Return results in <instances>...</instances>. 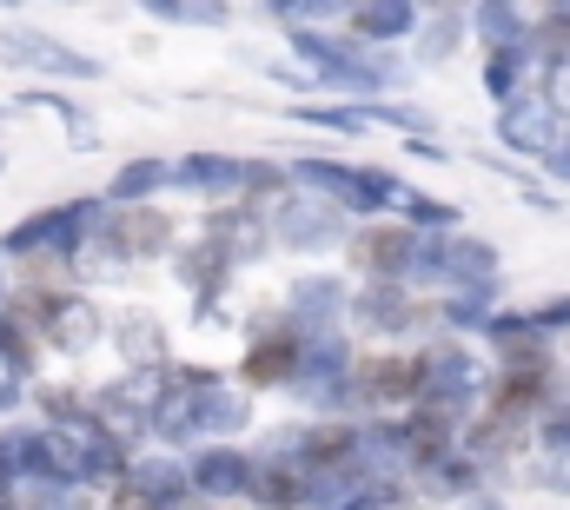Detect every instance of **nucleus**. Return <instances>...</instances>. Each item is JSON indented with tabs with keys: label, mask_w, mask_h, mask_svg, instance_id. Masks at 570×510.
Here are the masks:
<instances>
[{
	"label": "nucleus",
	"mask_w": 570,
	"mask_h": 510,
	"mask_svg": "<svg viewBox=\"0 0 570 510\" xmlns=\"http://www.w3.org/2000/svg\"><path fill=\"white\" fill-rule=\"evenodd\" d=\"M345 325L352 339H372V345H425L438 339V298L405 278H352Z\"/></svg>",
	"instance_id": "obj_1"
},
{
	"label": "nucleus",
	"mask_w": 570,
	"mask_h": 510,
	"mask_svg": "<svg viewBox=\"0 0 570 510\" xmlns=\"http://www.w3.org/2000/svg\"><path fill=\"white\" fill-rule=\"evenodd\" d=\"M0 67L7 73H27V80H53V87H94L107 80V60L33 27V20H0Z\"/></svg>",
	"instance_id": "obj_2"
},
{
	"label": "nucleus",
	"mask_w": 570,
	"mask_h": 510,
	"mask_svg": "<svg viewBox=\"0 0 570 510\" xmlns=\"http://www.w3.org/2000/svg\"><path fill=\"white\" fill-rule=\"evenodd\" d=\"M419 352V398L425 404H444V411H471L484 398V379H491V359L478 352V339H458V332H438Z\"/></svg>",
	"instance_id": "obj_3"
},
{
	"label": "nucleus",
	"mask_w": 570,
	"mask_h": 510,
	"mask_svg": "<svg viewBox=\"0 0 570 510\" xmlns=\"http://www.w3.org/2000/svg\"><path fill=\"white\" fill-rule=\"evenodd\" d=\"M266 226H273V253H292V258L338 253V246H345V233H352V219H345L332 199L305 193V186H292L285 199L266 206Z\"/></svg>",
	"instance_id": "obj_4"
},
{
	"label": "nucleus",
	"mask_w": 570,
	"mask_h": 510,
	"mask_svg": "<svg viewBox=\"0 0 570 510\" xmlns=\"http://www.w3.org/2000/svg\"><path fill=\"white\" fill-rule=\"evenodd\" d=\"M570 120L544 100V87L531 80L524 94H511L504 107H498V120H491V139H498V153H511V159H524V166H544L558 146H564Z\"/></svg>",
	"instance_id": "obj_5"
},
{
	"label": "nucleus",
	"mask_w": 570,
	"mask_h": 510,
	"mask_svg": "<svg viewBox=\"0 0 570 510\" xmlns=\"http://www.w3.org/2000/svg\"><path fill=\"white\" fill-rule=\"evenodd\" d=\"M352 391H358V418L419 404V352H412V345H358V359H352Z\"/></svg>",
	"instance_id": "obj_6"
},
{
	"label": "nucleus",
	"mask_w": 570,
	"mask_h": 510,
	"mask_svg": "<svg viewBox=\"0 0 570 510\" xmlns=\"http://www.w3.org/2000/svg\"><path fill=\"white\" fill-rule=\"evenodd\" d=\"M345 265H352V278H405L412 272V253H419V226H405L399 213H385V219H352V233H345Z\"/></svg>",
	"instance_id": "obj_7"
},
{
	"label": "nucleus",
	"mask_w": 570,
	"mask_h": 510,
	"mask_svg": "<svg viewBox=\"0 0 570 510\" xmlns=\"http://www.w3.org/2000/svg\"><path fill=\"white\" fill-rule=\"evenodd\" d=\"M193 233L233 258V272H246V265H259V258L273 253V226H266V213H259L253 199H219V206H206Z\"/></svg>",
	"instance_id": "obj_8"
},
{
	"label": "nucleus",
	"mask_w": 570,
	"mask_h": 510,
	"mask_svg": "<svg viewBox=\"0 0 570 510\" xmlns=\"http://www.w3.org/2000/svg\"><path fill=\"white\" fill-rule=\"evenodd\" d=\"M186 478H193V498L246 504V484H253V444H239V438H206V444L186 451Z\"/></svg>",
	"instance_id": "obj_9"
},
{
	"label": "nucleus",
	"mask_w": 570,
	"mask_h": 510,
	"mask_svg": "<svg viewBox=\"0 0 570 510\" xmlns=\"http://www.w3.org/2000/svg\"><path fill=\"white\" fill-rule=\"evenodd\" d=\"M239 179H246V153H226V146H199V153L173 159V193L199 199V206L239 199Z\"/></svg>",
	"instance_id": "obj_10"
},
{
	"label": "nucleus",
	"mask_w": 570,
	"mask_h": 510,
	"mask_svg": "<svg viewBox=\"0 0 570 510\" xmlns=\"http://www.w3.org/2000/svg\"><path fill=\"white\" fill-rule=\"evenodd\" d=\"M253 404L259 398L233 379V372H206L199 379V398H193V444H206V438H246Z\"/></svg>",
	"instance_id": "obj_11"
},
{
	"label": "nucleus",
	"mask_w": 570,
	"mask_h": 510,
	"mask_svg": "<svg viewBox=\"0 0 570 510\" xmlns=\"http://www.w3.org/2000/svg\"><path fill=\"white\" fill-rule=\"evenodd\" d=\"M484 278H504V253H498L484 233L458 226V233H444V239H438L431 292H464V285H484Z\"/></svg>",
	"instance_id": "obj_12"
},
{
	"label": "nucleus",
	"mask_w": 570,
	"mask_h": 510,
	"mask_svg": "<svg viewBox=\"0 0 570 510\" xmlns=\"http://www.w3.org/2000/svg\"><path fill=\"white\" fill-rule=\"evenodd\" d=\"M107 345H114L120 372H166V365H173V332H166V318L146 312V305L107 318Z\"/></svg>",
	"instance_id": "obj_13"
},
{
	"label": "nucleus",
	"mask_w": 570,
	"mask_h": 510,
	"mask_svg": "<svg viewBox=\"0 0 570 510\" xmlns=\"http://www.w3.org/2000/svg\"><path fill=\"white\" fill-rule=\"evenodd\" d=\"M345 298H352V278H345V272H292L285 292H279V305L292 312L298 332L345 325Z\"/></svg>",
	"instance_id": "obj_14"
},
{
	"label": "nucleus",
	"mask_w": 570,
	"mask_h": 510,
	"mask_svg": "<svg viewBox=\"0 0 570 510\" xmlns=\"http://www.w3.org/2000/svg\"><path fill=\"white\" fill-rule=\"evenodd\" d=\"M298 464L358 478V418H305L298 424Z\"/></svg>",
	"instance_id": "obj_15"
},
{
	"label": "nucleus",
	"mask_w": 570,
	"mask_h": 510,
	"mask_svg": "<svg viewBox=\"0 0 570 510\" xmlns=\"http://www.w3.org/2000/svg\"><path fill=\"white\" fill-rule=\"evenodd\" d=\"M491 484V471L458 444V451H444V458H431L425 471H412V491L425 498V504H471L478 491Z\"/></svg>",
	"instance_id": "obj_16"
},
{
	"label": "nucleus",
	"mask_w": 570,
	"mask_h": 510,
	"mask_svg": "<svg viewBox=\"0 0 570 510\" xmlns=\"http://www.w3.org/2000/svg\"><path fill=\"white\" fill-rule=\"evenodd\" d=\"M166 265H173V278H179L193 298H226V292H233V278H239V272H233V258L219 253V246H206L199 233H186V239L173 246Z\"/></svg>",
	"instance_id": "obj_17"
},
{
	"label": "nucleus",
	"mask_w": 570,
	"mask_h": 510,
	"mask_svg": "<svg viewBox=\"0 0 570 510\" xmlns=\"http://www.w3.org/2000/svg\"><path fill=\"white\" fill-rule=\"evenodd\" d=\"M246 510H305V464L298 458H259L253 451Z\"/></svg>",
	"instance_id": "obj_18"
},
{
	"label": "nucleus",
	"mask_w": 570,
	"mask_h": 510,
	"mask_svg": "<svg viewBox=\"0 0 570 510\" xmlns=\"http://www.w3.org/2000/svg\"><path fill=\"white\" fill-rule=\"evenodd\" d=\"M159 193H173V159H166V153H134V159H120V173L100 186L107 206H146V199H159Z\"/></svg>",
	"instance_id": "obj_19"
},
{
	"label": "nucleus",
	"mask_w": 570,
	"mask_h": 510,
	"mask_svg": "<svg viewBox=\"0 0 570 510\" xmlns=\"http://www.w3.org/2000/svg\"><path fill=\"white\" fill-rule=\"evenodd\" d=\"M464 47H471L464 13H419V27H412V40H405V60H412V67H451Z\"/></svg>",
	"instance_id": "obj_20"
},
{
	"label": "nucleus",
	"mask_w": 570,
	"mask_h": 510,
	"mask_svg": "<svg viewBox=\"0 0 570 510\" xmlns=\"http://www.w3.org/2000/svg\"><path fill=\"white\" fill-rule=\"evenodd\" d=\"M538 80V67H531V47L518 40V47H478V87H484V100L491 107H504L511 94H524Z\"/></svg>",
	"instance_id": "obj_21"
},
{
	"label": "nucleus",
	"mask_w": 570,
	"mask_h": 510,
	"mask_svg": "<svg viewBox=\"0 0 570 510\" xmlns=\"http://www.w3.org/2000/svg\"><path fill=\"white\" fill-rule=\"evenodd\" d=\"M345 27H352L365 47H405L412 27H419V0H358Z\"/></svg>",
	"instance_id": "obj_22"
},
{
	"label": "nucleus",
	"mask_w": 570,
	"mask_h": 510,
	"mask_svg": "<svg viewBox=\"0 0 570 510\" xmlns=\"http://www.w3.org/2000/svg\"><path fill=\"white\" fill-rule=\"evenodd\" d=\"M285 120H298V127H312V133H338V139H365V133H372L365 100H332V94L292 100V107H285Z\"/></svg>",
	"instance_id": "obj_23"
},
{
	"label": "nucleus",
	"mask_w": 570,
	"mask_h": 510,
	"mask_svg": "<svg viewBox=\"0 0 570 510\" xmlns=\"http://www.w3.org/2000/svg\"><path fill=\"white\" fill-rule=\"evenodd\" d=\"M464 27H471L478 47H518L524 27H531V7H524V0H471Z\"/></svg>",
	"instance_id": "obj_24"
},
{
	"label": "nucleus",
	"mask_w": 570,
	"mask_h": 510,
	"mask_svg": "<svg viewBox=\"0 0 570 510\" xmlns=\"http://www.w3.org/2000/svg\"><path fill=\"white\" fill-rule=\"evenodd\" d=\"M87 391L94 384H80V379H33L27 404H33L40 424H73V418H87Z\"/></svg>",
	"instance_id": "obj_25"
},
{
	"label": "nucleus",
	"mask_w": 570,
	"mask_h": 510,
	"mask_svg": "<svg viewBox=\"0 0 570 510\" xmlns=\"http://www.w3.org/2000/svg\"><path fill=\"white\" fill-rule=\"evenodd\" d=\"M399 219L419 226V233H458V226H464V206H458V199H438V193H425V186L405 179V193H399Z\"/></svg>",
	"instance_id": "obj_26"
},
{
	"label": "nucleus",
	"mask_w": 570,
	"mask_h": 510,
	"mask_svg": "<svg viewBox=\"0 0 570 510\" xmlns=\"http://www.w3.org/2000/svg\"><path fill=\"white\" fill-rule=\"evenodd\" d=\"M159 27H233V0H134Z\"/></svg>",
	"instance_id": "obj_27"
},
{
	"label": "nucleus",
	"mask_w": 570,
	"mask_h": 510,
	"mask_svg": "<svg viewBox=\"0 0 570 510\" xmlns=\"http://www.w3.org/2000/svg\"><path fill=\"white\" fill-rule=\"evenodd\" d=\"M524 318L544 332V339H564L570 332V292H551V298H538V305H524Z\"/></svg>",
	"instance_id": "obj_28"
},
{
	"label": "nucleus",
	"mask_w": 570,
	"mask_h": 510,
	"mask_svg": "<svg viewBox=\"0 0 570 510\" xmlns=\"http://www.w3.org/2000/svg\"><path fill=\"white\" fill-rule=\"evenodd\" d=\"M27 391H33V379H27V372H20V365L0 352V424H7V418L27 404Z\"/></svg>",
	"instance_id": "obj_29"
},
{
	"label": "nucleus",
	"mask_w": 570,
	"mask_h": 510,
	"mask_svg": "<svg viewBox=\"0 0 570 510\" xmlns=\"http://www.w3.org/2000/svg\"><path fill=\"white\" fill-rule=\"evenodd\" d=\"M531 478H538L551 498H570V451H544V458L531 464Z\"/></svg>",
	"instance_id": "obj_30"
},
{
	"label": "nucleus",
	"mask_w": 570,
	"mask_h": 510,
	"mask_svg": "<svg viewBox=\"0 0 570 510\" xmlns=\"http://www.w3.org/2000/svg\"><path fill=\"white\" fill-rule=\"evenodd\" d=\"M100 510H166V504H159V498H146L140 484H127V478H120V484H107Z\"/></svg>",
	"instance_id": "obj_31"
},
{
	"label": "nucleus",
	"mask_w": 570,
	"mask_h": 510,
	"mask_svg": "<svg viewBox=\"0 0 570 510\" xmlns=\"http://www.w3.org/2000/svg\"><path fill=\"white\" fill-rule=\"evenodd\" d=\"M538 87H544V100H551V107H558V114L570 120V60L544 67V73H538Z\"/></svg>",
	"instance_id": "obj_32"
},
{
	"label": "nucleus",
	"mask_w": 570,
	"mask_h": 510,
	"mask_svg": "<svg viewBox=\"0 0 570 510\" xmlns=\"http://www.w3.org/2000/svg\"><path fill=\"white\" fill-rule=\"evenodd\" d=\"M253 20H266V27H298V20H305V0H253Z\"/></svg>",
	"instance_id": "obj_33"
},
{
	"label": "nucleus",
	"mask_w": 570,
	"mask_h": 510,
	"mask_svg": "<svg viewBox=\"0 0 570 510\" xmlns=\"http://www.w3.org/2000/svg\"><path fill=\"white\" fill-rule=\"evenodd\" d=\"M352 7H358V0H305V20H312V27H345Z\"/></svg>",
	"instance_id": "obj_34"
},
{
	"label": "nucleus",
	"mask_w": 570,
	"mask_h": 510,
	"mask_svg": "<svg viewBox=\"0 0 570 510\" xmlns=\"http://www.w3.org/2000/svg\"><path fill=\"white\" fill-rule=\"evenodd\" d=\"M538 173H544L551 186H564V193H570V133H564V146H558V153H551V159H544Z\"/></svg>",
	"instance_id": "obj_35"
},
{
	"label": "nucleus",
	"mask_w": 570,
	"mask_h": 510,
	"mask_svg": "<svg viewBox=\"0 0 570 510\" xmlns=\"http://www.w3.org/2000/svg\"><path fill=\"white\" fill-rule=\"evenodd\" d=\"M419 13H471V0H419Z\"/></svg>",
	"instance_id": "obj_36"
},
{
	"label": "nucleus",
	"mask_w": 570,
	"mask_h": 510,
	"mask_svg": "<svg viewBox=\"0 0 570 510\" xmlns=\"http://www.w3.org/2000/svg\"><path fill=\"white\" fill-rule=\"evenodd\" d=\"M7 298H13V265L0 258V312H7Z\"/></svg>",
	"instance_id": "obj_37"
},
{
	"label": "nucleus",
	"mask_w": 570,
	"mask_h": 510,
	"mask_svg": "<svg viewBox=\"0 0 570 510\" xmlns=\"http://www.w3.org/2000/svg\"><path fill=\"white\" fill-rule=\"evenodd\" d=\"M186 510H246V504H213V498H193Z\"/></svg>",
	"instance_id": "obj_38"
},
{
	"label": "nucleus",
	"mask_w": 570,
	"mask_h": 510,
	"mask_svg": "<svg viewBox=\"0 0 570 510\" xmlns=\"http://www.w3.org/2000/svg\"><path fill=\"white\" fill-rule=\"evenodd\" d=\"M7 114H13V100H0V120H7Z\"/></svg>",
	"instance_id": "obj_39"
},
{
	"label": "nucleus",
	"mask_w": 570,
	"mask_h": 510,
	"mask_svg": "<svg viewBox=\"0 0 570 510\" xmlns=\"http://www.w3.org/2000/svg\"><path fill=\"white\" fill-rule=\"evenodd\" d=\"M558 345H564V359H570V332H564V339H558Z\"/></svg>",
	"instance_id": "obj_40"
},
{
	"label": "nucleus",
	"mask_w": 570,
	"mask_h": 510,
	"mask_svg": "<svg viewBox=\"0 0 570 510\" xmlns=\"http://www.w3.org/2000/svg\"><path fill=\"white\" fill-rule=\"evenodd\" d=\"M0 173H7V153H0Z\"/></svg>",
	"instance_id": "obj_41"
},
{
	"label": "nucleus",
	"mask_w": 570,
	"mask_h": 510,
	"mask_svg": "<svg viewBox=\"0 0 570 510\" xmlns=\"http://www.w3.org/2000/svg\"><path fill=\"white\" fill-rule=\"evenodd\" d=\"M0 7H20V0H0Z\"/></svg>",
	"instance_id": "obj_42"
},
{
	"label": "nucleus",
	"mask_w": 570,
	"mask_h": 510,
	"mask_svg": "<svg viewBox=\"0 0 570 510\" xmlns=\"http://www.w3.org/2000/svg\"><path fill=\"white\" fill-rule=\"evenodd\" d=\"M67 7H80V0H67Z\"/></svg>",
	"instance_id": "obj_43"
}]
</instances>
